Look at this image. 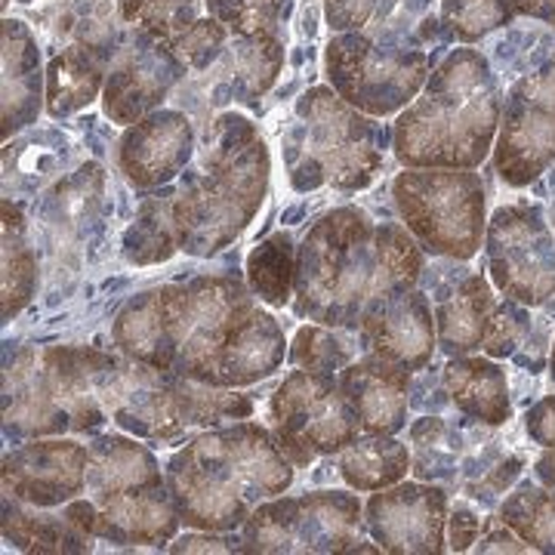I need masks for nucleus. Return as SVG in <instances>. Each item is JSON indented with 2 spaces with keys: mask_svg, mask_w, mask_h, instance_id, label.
Masks as SVG:
<instances>
[{
  "mask_svg": "<svg viewBox=\"0 0 555 555\" xmlns=\"http://www.w3.org/2000/svg\"><path fill=\"white\" fill-rule=\"evenodd\" d=\"M429 254L398 222H377L364 207L343 204L309 225L297 247L294 312L302 321L358 331L374 299L420 287Z\"/></svg>",
  "mask_w": 555,
  "mask_h": 555,
  "instance_id": "nucleus-1",
  "label": "nucleus"
},
{
  "mask_svg": "<svg viewBox=\"0 0 555 555\" xmlns=\"http://www.w3.org/2000/svg\"><path fill=\"white\" fill-rule=\"evenodd\" d=\"M297 466L269 426L238 420L201 429L164 463L179 521L198 531H241L259 503L291 491Z\"/></svg>",
  "mask_w": 555,
  "mask_h": 555,
  "instance_id": "nucleus-2",
  "label": "nucleus"
},
{
  "mask_svg": "<svg viewBox=\"0 0 555 555\" xmlns=\"http://www.w3.org/2000/svg\"><path fill=\"white\" fill-rule=\"evenodd\" d=\"M269 179L272 155L254 120L235 108L207 120L173 195L179 250L210 259L232 247L257 219Z\"/></svg>",
  "mask_w": 555,
  "mask_h": 555,
  "instance_id": "nucleus-3",
  "label": "nucleus"
},
{
  "mask_svg": "<svg viewBox=\"0 0 555 555\" xmlns=\"http://www.w3.org/2000/svg\"><path fill=\"white\" fill-rule=\"evenodd\" d=\"M259 302L238 275H195L130 299L112 321L120 356L204 383L219 346Z\"/></svg>",
  "mask_w": 555,
  "mask_h": 555,
  "instance_id": "nucleus-4",
  "label": "nucleus"
},
{
  "mask_svg": "<svg viewBox=\"0 0 555 555\" xmlns=\"http://www.w3.org/2000/svg\"><path fill=\"white\" fill-rule=\"evenodd\" d=\"M500 115L503 90L491 60L456 47L392 124V155L401 167L478 170L494 152Z\"/></svg>",
  "mask_w": 555,
  "mask_h": 555,
  "instance_id": "nucleus-5",
  "label": "nucleus"
},
{
  "mask_svg": "<svg viewBox=\"0 0 555 555\" xmlns=\"http://www.w3.org/2000/svg\"><path fill=\"white\" fill-rule=\"evenodd\" d=\"M392 133L379 118L339 100L331 83L309 87L294 105V124L281 133V152L294 192H364L386 167Z\"/></svg>",
  "mask_w": 555,
  "mask_h": 555,
  "instance_id": "nucleus-6",
  "label": "nucleus"
},
{
  "mask_svg": "<svg viewBox=\"0 0 555 555\" xmlns=\"http://www.w3.org/2000/svg\"><path fill=\"white\" fill-rule=\"evenodd\" d=\"M254 416V401L241 389L167 374L127 358V377L112 408V423L120 433L149 444H177L201 429L238 423Z\"/></svg>",
  "mask_w": 555,
  "mask_h": 555,
  "instance_id": "nucleus-7",
  "label": "nucleus"
},
{
  "mask_svg": "<svg viewBox=\"0 0 555 555\" xmlns=\"http://www.w3.org/2000/svg\"><path fill=\"white\" fill-rule=\"evenodd\" d=\"M392 204L429 257L469 262L481 254L488 189L476 170L404 167L392 179Z\"/></svg>",
  "mask_w": 555,
  "mask_h": 555,
  "instance_id": "nucleus-8",
  "label": "nucleus"
},
{
  "mask_svg": "<svg viewBox=\"0 0 555 555\" xmlns=\"http://www.w3.org/2000/svg\"><path fill=\"white\" fill-rule=\"evenodd\" d=\"M364 503L352 488H324L259 503L241 528L244 553H379L364 540Z\"/></svg>",
  "mask_w": 555,
  "mask_h": 555,
  "instance_id": "nucleus-9",
  "label": "nucleus"
},
{
  "mask_svg": "<svg viewBox=\"0 0 555 555\" xmlns=\"http://www.w3.org/2000/svg\"><path fill=\"white\" fill-rule=\"evenodd\" d=\"M433 68L426 50L383 47L364 35H334L324 47L327 83L371 118H398L420 96Z\"/></svg>",
  "mask_w": 555,
  "mask_h": 555,
  "instance_id": "nucleus-10",
  "label": "nucleus"
},
{
  "mask_svg": "<svg viewBox=\"0 0 555 555\" xmlns=\"http://www.w3.org/2000/svg\"><path fill=\"white\" fill-rule=\"evenodd\" d=\"M481 254L500 297L528 309L555 299V229L540 201L500 204L488 217Z\"/></svg>",
  "mask_w": 555,
  "mask_h": 555,
  "instance_id": "nucleus-11",
  "label": "nucleus"
},
{
  "mask_svg": "<svg viewBox=\"0 0 555 555\" xmlns=\"http://www.w3.org/2000/svg\"><path fill=\"white\" fill-rule=\"evenodd\" d=\"M269 420L278 448L302 469L318 456H337L361 436L356 411L343 398L334 374L294 367L269 398Z\"/></svg>",
  "mask_w": 555,
  "mask_h": 555,
  "instance_id": "nucleus-12",
  "label": "nucleus"
},
{
  "mask_svg": "<svg viewBox=\"0 0 555 555\" xmlns=\"http://www.w3.org/2000/svg\"><path fill=\"white\" fill-rule=\"evenodd\" d=\"M494 170L503 185L528 189L555 164V53L509 87L500 115Z\"/></svg>",
  "mask_w": 555,
  "mask_h": 555,
  "instance_id": "nucleus-13",
  "label": "nucleus"
},
{
  "mask_svg": "<svg viewBox=\"0 0 555 555\" xmlns=\"http://www.w3.org/2000/svg\"><path fill=\"white\" fill-rule=\"evenodd\" d=\"M284 56L287 53L281 31L259 38H232L210 68L179 83L177 108L207 124L219 112H229V105H259V100L275 87Z\"/></svg>",
  "mask_w": 555,
  "mask_h": 555,
  "instance_id": "nucleus-14",
  "label": "nucleus"
},
{
  "mask_svg": "<svg viewBox=\"0 0 555 555\" xmlns=\"http://www.w3.org/2000/svg\"><path fill=\"white\" fill-rule=\"evenodd\" d=\"M189 68L167 40L133 25H120L115 60L102 90V112L118 127H130L164 108Z\"/></svg>",
  "mask_w": 555,
  "mask_h": 555,
  "instance_id": "nucleus-15",
  "label": "nucleus"
},
{
  "mask_svg": "<svg viewBox=\"0 0 555 555\" xmlns=\"http://www.w3.org/2000/svg\"><path fill=\"white\" fill-rule=\"evenodd\" d=\"M40 377L60 404L72 433H96L108 420L127 377V356L93 346H38Z\"/></svg>",
  "mask_w": 555,
  "mask_h": 555,
  "instance_id": "nucleus-16",
  "label": "nucleus"
},
{
  "mask_svg": "<svg viewBox=\"0 0 555 555\" xmlns=\"http://www.w3.org/2000/svg\"><path fill=\"white\" fill-rule=\"evenodd\" d=\"M448 491L423 478L374 491L364 503V528L379 553H448Z\"/></svg>",
  "mask_w": 555,
  "mask_h": 555,
  "instance_id": "nucleus-17",
  "label": "nucleus"
},
{
  "mask_svg": "<svg viewBox=\"0 0 555 555\" xmlns=\"http://www.w3.org/2000/svg\"><path fill=\"white\" fill-rule=\"evenodd\" d=\"M87 456L90 448L68 436H47L20 441V448L3 454V494L56 509L72 503L87 488Z\"/></svg>",
  "mask_w": 555,
  "mask_h": 555,
  "instance_id": "nucleus-18",
  "label": "nucleus"
},
{
  "mask_svg": "<svg viewBox=\"0 0 555 555\" xmlns=\"http://www.w3.org/2000/svg\"><path fill=\"white\" fill-rule=\"evenodd\" d=\"M195 149L198 130L192 115L182 108H158L124 127L115 145V164L137 192H158L185 173Z\"/></svg>",
  "mask_w": 555,
  "mask_h": 555,
  "instance_id": "nucleus-19",
  "label": "nucleus"
},
{
  "mask_svg": "<svg viewBox=\"0 0 555 555\" xmlns=\"http://www.w3.org/2000/svg\"><path fill=\"white\" fill-rule=\"evenodd\" d=\"M358 346L404 371H426L436 356V312L423 287H404L374 299L358 321Z\"/></svg>",
  "mask_w": 555,
  "mask_h": 555,
  "instance_id": "nucleus-20",
  "label": "nucleus"
},
{
  "mask_svg": "<svg viewBox=\"0 0 555 555\" xmlns=\"http://www.w3.org/2000/svg\"><path fill=\"white\" fill-rule=\"evenodd\" d=\"M429 297H433V312H436L438 349L448 358L481 352L485 339L494 327L496 309L503 302L491 278L485 272L466 269V262L451 259V266L436 269Z\"/></svg>",
  "mask_w": 555,
  "mask_h": 555,
  "instance_id": "nucleus-21",
  "label": "nucleus"
},
{
  "mask_svg": "<svg viewBox=\"0 0 555 555\" xmlns=\"http://www.w3.org/2000/svg\"><path fill=\"white\" fill-rule=\"evenodd\" d=\"M334 35H364L383 47H441V22L433 0H324Z\"/></svg>",
  "mask_w": 555,
  "mask_h": 555,
  "instance_id": "nucleus-22",
  "label": "nucleus"
},
{
  "mask_svg": "<svg viewBox=\"0 0 555 555\" xmlns=\"http://www.w3.org/2000/svg\"><path fill=\"white\" fill-rule=\"evenodd\" d=\"M337 386L349 401V408L356 411L361 433L398 436L401 429H408V411L414 392L411 371L398 367L386 358L361 352V358L339 371Z\"/></svg>",
  "mask_w": 555,
  "mask_h": 555,
  "instance_id": "nucleus-23",
  "label": "nucleus"
},
{
  "mask_svg": "<svg viewBox=\"0 0 555 555\" xmlns=\"http://www.w3.org/2000/svg\"><path fill=\"white\" fill-rule=\"evenodd\" d=\"M291 343L284 337V327L269 306L254 302L232 334L219 346L214 367L204 383L222 386V389H244L254 386L259 379H269L278 374L287 361Z\"/></svg>",
  "mask_w": 555,
  "mask_h": 555,
  "instance_id": "nucleus-24",
  "label": "nucleus"
},
{
  "mask_svg": "<svg viewBox=\"0 0 555 555\" xmlns=\"http://www.w3.org/2000/svg\"><path fill=\"white\" fill-rule=\"evenodd\" d=\"M3 433L16 441L72 433L68 416L40 377L38 346H20L3 358Z\"/></svg>",
  "mask_w": 555,
  "mask_h": 555,
  "instance_id": "nucleus-25",
  "label": "nucleus"
},
{
  "mask_svg": "<svg viewBox=\"0 0 555 555\" xmlns=\"http://www.w3.org/2000/svg\"><path fill=\"white\" fill-rule=\"evenodd\" d=\"M3 139H16L35 127L47 108V68L40 56L38 35L22 20H3Z\"/></svg>",
  "mask_w": 555,
  "mask_h": 555,
  "instance_id": "nucleus-26",
  "label": "nucleus"
},
{
  "mask_svg": "<svg viewBox=\"0 0 555 555\" xmlns=\"http://www.w3.org/2000/svg\"><path fill=\"white\" fill-rule=\"evenodd\" d=\"M102 198H105V173L96 160L80 164L75 173L62 177L38 207V222L47 235V254L60 259L68 244L87 238L90 225L100 219Z\"/></svg>",
  "mask_w": 555,
  "mask_h": 555,
  "instance_id": "nucleus-27",
  "label": "nucleus"
},
{
  "mask_svg": "<svg viewBox=\"0 0 555 555\" xmlns=\"http://www.w3.org/2000/svg\"><path fill=\"white\" fill-rule=\"evenodd\" d=\"M87 456V488L96 506L118 500L124 494H137L149 488H164V469L152 448H145L142 438L127 436H96Z\"/></svg>",
  "mask_w": 555,
  "mask_h": 555,
  "instance_id": "nucleus-28",
  "label": "nucleus"
},
{
  "mask_svg": "<svg viewBox=\"0 0 555 555\" xmlns=\"http://www.w3.org/2000/svg\"><path fill=\"white\" fill-rule=\"evenodd\" d=\"M120 38V35H118ZM118 40H80L56 50L47 62V115L53 120L78 115L102 100Z\"/></svg>",
  "mask_w": 555,
  "mask_h": 555,
  "instance_id": "nucleus-29",
  "label": "nucleus"
},
{
  "mask_svg": "<svg viewBox=\"0 0 555 555\" xmlns=\"http://www.w3.org/2000/svg\"><path fill=\"white\" fill-rule=\"evenodd\" d=\"M444 396L460 414L481 426H506L513 420V396L506 367L491 356H454L441 371Z\"/></svg>",
  "mask_w": 555,
  "mask_h": 555,
  "instance_id": "nucleus-30",
  "label": "nucleus"
},
{
  "mask_svg": "<svg viewBox=\"0 0 555 555\" xmlns=\"http://www.w3.org/2000/svg\"><path fill=\"white\" fill-rule=\"evenodd\" d=\"M3 540L20 553L40 555L93 553V543H96L68 518L65 506L43 509V506L20 503L7 494H3Z\"/></svg>",
  "mask_w": 555,
  "mask_h": 555,
  "instance_id": "nucleus-31",
  "label": "nucleus"
},
{
  "mask_svg": "<svg viewBox=\"0 0 555 555\" xmlns=\"http://www.w3.org/2000/svg\"><path fill=\"white\" fill-rule=\"evenodd\" d=\"M3 225H0V297H3V321H13L22 309L38 297L40 250L38 241L28 235V219L20 201L3 198Z\"/></svg>",
  "mask_w": 555,
  "mask_h": 555,
  "instance_id": "nucleus-32",
  "label": "nucleus"
},
{
  "mask_svg": "<svg viewBox=\"0 0 555 555\" xmlns=\"http://www.w3.org/2000/svg\"><path fill=\"white\" fill-rule=\"evenodd\" d=\"M414 456L396 436H361L337 454V476L358 494H374L411 476Z\"/></svg>",
  "mask_w": 555,
  "mask_h": 555,
  "instance_id": "nucleus-33",
  "label": "nucleus"
},
{
  "mask_svg": "<svg viewBox=\"0 0 555 555\" xmlns=\"http://www.w3.org/2000/svg\"><path fill=\"white\" fill-rule=\"evenodd\" d=\"M173 195L177 185H164L139 201L137 217L124 229L120 238V254L130 266H158L179 254Z\"/></svg>",
  "mask_w": 555,
  "mask_h": 555,
  "instance_id": "nucleus-34",
  "label": "nucleus"
},
{
  "mask_svg": "<svg viewBox=\"0 0 555 555\" xmlns=\"http://www.w3.org/2000/svg\"><path fill=\"white\" fill-rule=\"evenodd\" d=\"M294 275H297V244L294 235L284 229L259 241L244 262L247 287L269 309H284L294 302Z\"/></svg>",
  "mask_w": 555,
  "mask_h": 555,
  "instance_id": "nucleus-35",
  "label": "nucleus"
},
{
  "mask_svg": "<svg viewBox=\"0 0 555 555\" xmlns=\"http://www.w3.org/2000/svg\"><path fill=\"white\" fill-rule=\"evenodd\" d=\"M513 531L525 543L534 546V553L555 555V491H550L540 481H518L513 491H506L500 513Z\"/></svg>",
  "mask_w": 555,
  "mask_h": 555,
  "instance_id": "nucleus-36",
  "label": "nucleus"
},
{
  "mask_svg": "<svg viewBox=\"0 0 555 555\" xmlns=\"http://www.w3.org/2000/svg\"><path fill=\"white\" fill-rule=\"evenodd\" d=\"M358 331L346 327H327V324H302L287 349L291 367L299 371H315V374H334L358 358Z\"/></svg>",
  "mask_w": 555,
  "mask_h": 555,
  "instance_id": "nucleus-37",
  "label": "nucleus"
},
{
  "mask_svg": "<svg viewBox=\"0 0 555 555\" xmlns=\"http://www.w3.org/2000/svg\"><path fill=\"white\" fill-rule=\"evenodd\" d=\"M513 0H441L438 22L444 43L473 47L516 22Z\"/></svg>",
  "mask_w": 555,
  "mask_h": 555,
  "instance_id": "nucleus-38",
  "label": "nucleus"
},
{
  "mask_svg": "<svg viewBox=\"0 0 555 555\" xmlns=\"http://www.w3.org/2000/svg\"><path fill=\"white\" fill-rule=\"evenodd\" d=\"M65 145H68V139L56 130H43L38 133V139H10L3 145V160H13V167L10 164L3 167V182L16 179L28 192H35L68 167L65 155H62Z\"/></svg>",
  "mask_w": 555,
  "mask_h": 555,
  "instance_id": "nucleus-39",
  "label": "nucleus"
},
{
  "mask_svg": "<svg viewBox=\"0 0 555 555\" xmlns=\"http://www.w3.org/2000/svg\"><path fill=\"white\" fill-rule=\"evenodd\" d=\"M411 456L416 478H444L456 469L463 451V433L444 423L441 416H420L411 423Z\"/></svg>",
  "mask_w": 555,
  "mask_h": 555,
  "instance_id": "nucleus-40",
  "label": "nucleus"
},
{
  "mask_svg": "<svg viewBox=\"0 0 555 555\" xmlns=\"http://www.w3.org/2000/svg\"><path fill=\"white\" fill-rule=\"evenodd\" d=\"M120 25H133L160 40H177L201 20V0H115Z\"/></svg>",
  "mask_w": 555,
  "mask_h": 555,
  "instance_id": "nucleus-41",
  "label": "nucleus"
},
{
  "mask_svg": "<svg viewBox=\"0 0 555 555\" xmlns=\"http://www.w3.org/2000/svg\"><path fill=\"white\" fill-rule=\"evenodd\" d=\"M210 20L225 25L232 38L278 35L284 22V0H204Z\"/></svg>",
  "mask_w": 555,
  "mask_h": 555,
  "instance_id": "nucleus-42",
  "label": "nucleus"
},
{
  "mask_svg": "<svg viewBox=\"0 0 555 555\" xmlns=\"http://www.w3.org/2000/svg\"><path fill=\"white\" fill-rule=\"evenodd\" d=\"M232 40V31L225 25H219L217 20H198L185 35H179L177 40H170L173 53L185 62V68L192 75H198L204 68H210L219 60V53L225 50V43Z\"/></svg>",
  "mask_w": 555,
  "mask_h": 555,
  "instance_id": "nucleus-43",
  "label": "nucleus"
},
{
  "mask_svg": "<svg viewBox=\"0 0 555 555\" xmlns=\"http://www.w3.org/2000/svg\"><path fill=\"white\" fill-rule=\"evenodd\" d=\"M167 553H244V540L235 531H198L177 534L167 543Z\"/></svg>",
  "mask_w": 555,
  "mask_h": 555,
  "instance_id": "nucleus-44",
  "label": "nucleus"
},
{
  "mask_svg": "<svg viewBox=\"0 0 555 555\" xmlns=\"http://www.w3.org/2000/svg\"><path fill=\"white\" fill-rule=\"evenodd\" d=\"M481 525H485V518L473 509V503L456 500L448 513V550L451 553H469L481 537Z\"/></svg>",
  "mask_w": 555,
  "mask_h": 555,
  "instance_id": "nucleus-45",
  "label": "nucleus"
},
{
  "mask_svg": "<svg viewBox=\"0 0 555 555\" xmlns=\"http://www.w3.org/2000/svg\"><path fill=\"white\" fill-rule=\"evenodd\" d=\"M521 466H525V456H503L494 469H488L485 476L478 478V485L469 488V494L476 496V500H481V503H494L496 496H506V491L513 488V481H516L518 473H521Z\"/></svg>",
  "mask_w": 555,
  "mask_h": 555,
  "instance_id": "nucleus-46",
  "label": "nucleus"
},
{
  "mask_svg": "<svg viewBox=\"0 0 555 555\" xmlns=\"http://www.w3.org/2000/svg\"><path fill=\"white\" fill-rule=\"evenodd\" d=\"M473 553H534V546L525 543L500 516H488Z\"/></svg>",
  "mask_w": 555,
  "mask_h": 555,
  "instance_id": "nucleus-47",
  "label": "nucleus"
},
{
  "mask_svg": "<svg viewBox=\"0 0 555 555\" xmlns=\"http://www.w3.org/2000/svg\"><path fill=\"white\" fill-rule=\"evenodd\" d=\"M525 429L528 438L540 448H555V396L540 398L525 411Z\"/></svg>",
  "mask_w": 555,
  "mask_h": 555,
  "instance_id": "nucleus-48",
  "label": "nucleus"
},
{
  "mask_svg": "<svg viewBox=\"0 0 555 555\" xmlns=\"http://www.w3.org/2000/svg\"><path fill=\"white\" fill-rule=\"evenodd\" d=\"M513 10L516 16L543 22L555 31V0H513Z\"/></svg>",
  "mask_w": 555,
  "mask_h": 555,
  "instance_id": "nucleus-49",
  "label": "nucleus"
},
{
  "mask_svg": "<svg viewBox=\"0 0 555 555\" xmlns=\"http://www.w3.org/2000/svg\"><path fill=\"white\" fill-rule=\"evenodd\" d=\"M534 478L550 491H555V448H543V454L537 456Z\"/></svg>",
  "mask_w": 555,
  "mask_h": 555,
  "instance_id": "nucleus-50",
  "label": "nucleus"
},
{
  "mask_svg": "<svg viewBox=\"0 0 555 555\" xmlns=\"http://www.w3.org/2000/svg\"><path fill=\"white\" fill-rule=\"evenodd\" d=\"M550 377H553V386H555V337H553V346H550Z\"/></svg>",
  "mask_w": 555,
  "mask_h": 555,
  "instance_id": "nucleus-51",
  "label": "nucleus"
}]
</instances>
